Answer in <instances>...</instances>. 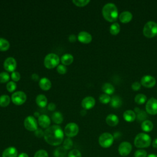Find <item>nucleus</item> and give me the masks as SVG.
Listing matches in <instances>:
<instances>
[{
    "label": "nucleus",
    "mask_w": 157,
    "mask_h": 157,
    "mask_svg": "<svg viewBox=\"0 0 157 157\" xmlns=\"http://www.w3.org/2000/svg\"><path fill=\"white\" fill-rule=\"evenodd\" d=\"M140 84L146 88H152L156 84V79L151 75H146L142 77Z\"/></svg>",
    "instance_id": "nucleus-13"
},
{
    "label": "nucleus",
    "mask_w": 157,
    "mask_h": 157,
    "mask_svg": "<svg viewBox=\"0 0 157 157\" xmlns=\"http://www.w3.org/2000/svg\"><path fill=\"white\" fill-rule=\"evenodd\" d=\"M34 134L37 137L40 138L42 137H44V131H42V129L40 128H37L35 131H34Z\"/></svg>",
    "instance_id": "nucleus-43"
},
{
    "label": "nucleus",
    "mask_w": 157,
    "mask_h": 157,
    "mask_svg": "<svg viewBox=\"0 0 157 157\" xmlns=\"http://www.w3.org/2000/svg\"><path fill=\"white\" fill-rule=\"evenodd\" d=\"M17 157H29V156H28V155L27 153L23 152V153H20V154L18 155Z\"/></svg>",
    "instance_id": "nucleus-49"
},
{
    "label": "nucleus",
    "mask_w": 157,
    "mask_h": 157,
    "mask_svg": "<svg viewBox=\"0 0 157 157\" xmlns=\"http://www.w3.org/2000/svg\"><path fill=\"white\" fill-rule=\"evenodd\" d=\"M73 146V141L72 140V139L69 137H67L66 139H65L63 141V147L66 150H70L71 149V148Z\"/></svg>",
    "instance_id": "nucleus-33"
},
{
    "label": "nucleus",
    "mask_w": 157,
    "mask_h": 157,
    "mask_svg": "<svg viewBox=\"0 0 157 157\" xmlns=\"http://www.w3.org/2000/svg\"><path fill=\"white\" fill-rule=\"evenodd\" d=\"M37 122L42 128L47 129L50 125L51 120L48 115L45 114H42L39 117Z\"/></svg>",
    "instance_id": "nucleus-16"
},
{
    "label": "nucleus",
    "mask_w": 157,
    "mask_h": 157,
    "mask_svg": "<svg viewBox=\"0 0 157 157\" xmlns=\"http://www.w3.org/2000/svg\"><path fill=\"white\" fill-rule=\"evenodd\" d=\"M21 78L20 74L17 71H13L11 74V78L13 82H18Z\"/></svg>",
    "instance_id": "nucleus-41"
},
{
    "label": "nucleus",
    "mask_w": 157,
    "mask_h": 157,
    "mask_svg": "<svg viewBox=\"0 0 157 157\" xmlns=\"http://www.w3.org/2000/svg\"><path fill=\"white\" fill-rule=\"evenodd\" d=\"M17 84L13 81L9 82L6 85V89L9 92H13L16 90Z\"/></svg>",
    "instance_id": "nucleus-35"
},
{
    "label": "nucleus",
    "mask_w": 157,
    "mask_h": 157,
    "mask_svg": "<svg viewBox=\"0 0 157 157\" xmlns=\"http://www.w3.org/2000/svg\"><path fill=\"white\" fill-rule=\"evenodd\" d=\"M77 39L82 43L89 44L92 40V36L89 33L83 31L78 33L77 36Z\"/></svg>",
    "instance_id": "nucleus-15"
},
{
    "label": "nucleus",
    "mask_w": 157,
    "mask_h": 157,
    "mask_svg": "<svg viewBox=\"0 0 157 157\" xmlns=\"http://www.w3.org/2000/svg\"><path fill=\"white\" fill-rule=\"evenodd\" d=\"M31 78H32V79L33 80H34V81H37L38 80H39V75L37 74H32V75H31Z\"/></svg>",
    "instance_id": "nucleus-47"
},
{
    "label": "nucleus",
    "mask_w": 157,
    "mask_h": 157,
    "mask_svg": "<svg viewBox=\"0 0 157 157\" xmlns=\"http://www.w3.org/2000/svg\"><path fill=\"white\" fill-rule=\"evenodd\" d=\"M18 155L17 149L14 147H9L2 153V157H17Z\"/></svg>",
    "instance_id": "nucleus-17"
},
{
    "label": "nucleus",
    "mask_w": 157,
    "mask_h": 157,
    "mask_svg": "<svg viewBox=\"0 0 157 157\" xmlns=\"http://www.w3.org/2000/svg\"><path fill=\"white\" fill-rule=\"evenodd\" d=\"M60 58L58 55L54 53H50L47 54L44 61V66L47 69H53L59 65Z\"/></svg>",
    "instance_id": "nucleus-4"
},
{
    "label": "nucleus",
    "mask_w": 157,
    "mask_h": 157,
    "mask_svg": "<svg viewBox=\"0 0 157 157\" xmlns=\"http://www.w3.org/2000/svg\"><path fill=\"white\" fill-rule=\"evenodd\" d=\"M134 145L139 149L147 148L151 144V139L150 136L146 133H139L134 139Z\"/></svg>",
    "instance_id": "nucleus-3"
},
{
    "label": "nucleus",
    "mask_w": 157,
    "mask_h": 157,
    "mask_svg": "<svg viewBox=\"0 0 157 157\" xmlns=\"http://www.w3.org/2000/svg\"><path fill=\"white\" fill-rule=\"evenodd\" d=\"M26 95L25 92L22 91H17L13 93L11 96V100L12 102L17 105H21L26 101Z\"/></svg>",
    "instance_id": "nucleus-8"
},
{
    "label": "nucleus",
    "mask_w": 157,
    "mask_h": 157,
    "mask_svg": "<svg viewBox=\"0 0 157 157\" xmlns=\"http://www.w3.org/2000/svg\"><path fill=\"white\" fill-rule=\"evenodd\" d=\"M147 157H157V155L154 153H151L147 155Z\"/></svg>",
    "instance_id": "nucleus-50"
},
{
    "label": "nucleus",
    "mask_w": 157,
    "mask_h": 157,
    "mask_svg": "<svg viewBox=\"0 0 157 157\" xmlns=\"http://www.w3.org/2000/svg\"><path fill=\"white\" fill-rule=\"evenodd\" d=\"M76 36H75V35H74V34H71L69 36V40L70 41V42H75V40H76Z\"/></svg>",
    "instance_id": "nucleus-46"
},
{
    "label": "nucleus",
    "mask_w": 157,
    "mask_h": 157,
    "mask_svg": "<svg viewBox=\"0 0 157 157\" xmlns=\"http://www.w3.org/2000/svg\"><path fill=\"white\" fill-rule=\"evenodd\" d=\"M34 115H35L36 116H37L38 118H39V117L40 115H39V113H38V112H35V113H34Z\"/></svg>",
    "instance_id": "nucleus-52"
},
{
    "label": "nucleus",
    "mask_w": 157,
    "mask_h": 157,
    "mask_svg": "<svg viewBox=\"0 0 157 157\" xmlns=\"http://www.w3.org/2000/svg\"><path fill=\"white\" fill-rule=\"evenodd\" d=\"M67 150L63 147H59L54 151L53 155L55 157H66Z\"/></svg>",
    "instance_id": "nucleus-28"
},
{
    "label": "nucleus",
    "mask_w": 157,
    "mask_h": 157,
    "mask_svg": "<svg viewBox=\"0 0 157 157\" xmlns=\"http://www.w3.org/2000/svg\"><path fill=\"white\" fill-rule=\"evenodd\" d=\"M56 108V105L53 102H50L47 105V109L50 111H53Z\"/></svg>",
    "instance_id": "nucleus-45"
},
{
    "label": "nucleus",
    "mask_w": 157,
    "mask_h": 157,
    "mask_svg": "<svg viewBox=\"0 0 157 157\" xmlns=\"http://www.w3.org/2000/svg\"><path fill=\"white\" fill-rule=\"evenodd\" d=\"M56 70L60 74H64L67 72V68L63 64H59L56 67Z\"/></svg>",
    "instance_id": "nucleus-42"
},
{
    "label": "nucleus",
    "mask_w": 157,
    "mask_h": 157,
    "mask_svg": "<svg viewBox=\"0 0 157 157\" xmlns=\"http://www.w3.org/2000/svg\"><path fill=\"white\" fill-rule=\"evenodd\" d=\"M102 13L104 18L109 22L115 21L118 18L117 7L113 3H107L102 8Z\"/></svg>",
    "instance_id": "nucleus-2"
},
{
    "label": "nucleus",
    "mask_w": 157,
    "mask_h": 157,
    "mask_svg": "<svg viewBox=\"0 0 157 157\" xmlns=\"http://www.w3.org/2000/svg\"><path fill=\"white\" fill-rule=\"evenodd\" d=\"M146 111L150 115L157 114V99L151 98L148 99L145 105Z\"/></svg>",
    "instance_id": "nucleus-11"
},
{
    "label": "nucleus",
    "mask_w": 157,
    "mask_h": 157,
    "mask_svg": "<svg viewBox=\"0 0 157 157\" xmlns=\"http://www.w3.org/2000/svg\"><path fill=\"white\" fill-rule=\"evenodd\" d=\"M152 146L155 148H157V138L155 139L152 142Z\"/></svg>",
    "instance_id": "nucleus-48"
},
{
    "label": "nucleus",
    "mask_w": 157,
    "mask_h": 157,
    "mask_svg": "<svg viewBox=\"0 0 157 157\" xmlns=\"http://www.w3.org/2000/svg\"><path fill=\"white\" fill-rule=\"evenodd\" d=\"M36 102L40 107H45L47 104V98L44 94H39L36 96Z\"/></svg>",
    "instance_id": "nucleus-22"
},
{
    "label": "nucleus",
    "mask_w": 157,
    "mask_h": 157,
    "mask_svg": "<svg viewBox=\"0 0 157 157\" xmlns=\"http://www.w3.org/2000/svg\"><path fill=\"white\" fill-rule=\"evenodd\" d=\"M132 148V147L131 143H129V142L124 141L121 142L119 145L118 151L120 156H126L128 155H129V153L131 152Z\"/></svg>",
    "instance_id": "nucleus-10"
},
{
    "label": "nucleus",
    "mask_w": 157,
    "mask_h": 157,
    "mask_svg": "<svg viewBox=\"0 0 157 157\" xmlns=\"http://www.w3.org/2000/svg\"><path fill=\"white\" fill-rule=\"evenodd\" d=\"M102 90L104 92V93L110 95L114 93L115 88L112 84L109 83H105L102 86Z\"/></svg>",
    "instance_id": "nucleus-27"
},
{
    "label": "nucleus",
    "mask_w": 157,
    "mask_h": 157,
    "mask_svg": "<svg viewBox=\"0 0 157 157\" xmlns=\"http://www.w3.org/2000/svg\"><path fill=\"white\" fill-rule=\"evenodd\" d=\"M39 85L42 90L44 91H47L50 89L52 86V83L48 78L42 77L39 80Z\"/></svg>",
    "instance_id": "nucleus-18"
},
{
    "label": "nucleus",
    "mask_w": 157,
    "mask_h": 157,
    "mask_svg": "<svg viewBox=\"0 0 157 157\" xmlns=\"http://www.w3.org/2000/svg\"><path fill=\"white\" fill-rule=\"evenodd\" d=\"M99 101L102 104H108L109 102H110L111 98L109 94H107L105 93H103L100 95L99 96Z\"/></svg>",
    "instance_id": "nucleus-34"
},
{
    "label": "nucleus",
    "mask_w": 157,
    "mask_h": 157,
    "mask_svg": "<svg viewBox=\"0 0 157 157\" xmlns=\"http://www.w3.org/2000/svg\"><path fill=\"white\" fill-rule=\"evenodd\" d=\"M10 47L9 42L2 37H0V51L4 52L7 50Z\"/></svg>",
    "instance_id": "nucleus-30"
},
{
    "label": "nucleus",
    "mask_w": 157,
    "mask_h": 157,
    "mask_svg": "<svg viewBox=\"0 0 157 157\" xmlns=\"http://www.w3.org/2000/svg\"><path fill=\"white\" fill-rule=\"evenodd\" d=\"M79 131L78 126L75 123H69L67 124L64 129V134L69 138L75 137L77 135Z\"/></svg>",
    "instance_id": "nucleus-7"
},
{
    "label": "nucleus",
    "mask_w": 157,
    "mask_h": 157,
    "mask_svg": "<svg viewBox=\"0 0 157 157\" xmlns=\"http://www.w3.org/2000/svg\"><path fill=\"white\" fill-rule=\"evenodd\" d=\"M134 157H147V152L144 149H138L134 152Z\"/></svg>",
    "instance_id": "nucleus-40"
},
{
    "label": "nucleus",
    "mask_w": 157,
    "mask_h": 157,
    "mask_svg": "<svg viewBox=\"0 0 157 157\" xmlns=\"http://www.w3.org/2000/svg\"><path fill=\"white\" fill-rule=\"evenodd\" d=\"M141 128L144 132H150L153 128V124L148 120H144L141 124Z\"/></svg>",
    "instance_id": "nucleus-25"
},
{
    "label": "nucleus",
    "mask_w": 157,
    "mask_h": 157,
    "mask_svg": "<svg viewBox=\"0 0 157 157\" xmlns=\"http://www.w3.org/2000/svg\"><path fill=\"white\" fill-rule=\"evenodd\" d=\"M123 118L125 121L128 122H132L135 120L136 118V115L134 111L131 110H128L124 112Z\"/></svg>",
    "instance_id": "nucleus-23"
},
{
    "label": "nucleus",
    "mask_w": 157,
    "mask_h": 157,
    "mask_svg": "<svg viewBox=\"0 0 157 157\" xmlns=\"http://www.w3.org/2000/svg\"><path fill=\"white\" fill-rule=\"evenodd\" d=\"M144 35L148 37L151 38L157 35V23L155 21H148L143 29Z\"/></svg>",
    "instance_id": "nucleus-5"
},
{
    "label": "nucleus",
    "mask_w": 157,
    "mask_h": 157,
    "mask_svg": "<svg viewBox=\"0 0 157 157\" xmlns=\"http://www.w3.org/2000/svg\"><path fill=\"white\" fill-rule=\"evenodd\" d=\"M134 101L138 104H143L147 101V97L144 94H138L136 96Z\"/></svg>",
    "instance_id": "nucleus-32"
},
{
    "label": "nucleus",
    "mask_w": 157,
    "mask_h": 157,
    "mask_svg": "<svg viewBox=\"0 0 157 157\" xmlns=\"http://www.w3.org/2000/svg\"><path fill=\"white\" fill-rule=\"evenodd\" d=\"M60 60L63 65H70L74 61V56L70 53H65L62 55Z\"/></svg>",
    "instance_id": "nucleus-21"
},
{
    "label": "nucleus",
    "mask_w": 157,
    "mask_h": 157,
    "mask_svg": "<svg viewBox=\"0 0 157 157\" xmlns=\"http://www.w3.org/2000/svg\"><path fill=\"white\" fill-rule=\"evenodd\" d=\"M114 137L112 134L109 132H104L99 137L98 142L101 147L103 148H109L113 143Z\"/></svg>",
    "instance_id": "nucleus-6"
},
{
    "label": "nucleus",
    "mask_w": 157,
    "mask_h": 157,
    "mask_svg": "<svg viewBox=\"0 0 157 157\" xmlns=\"http://www.w3.org/2000/svg\"><path fill=\"white\" fill-rule=\"evenodd\" d=\"M37 121L33 116H28L24 120L25 128L29 131H35L37 128Z\"/></svg>",
    "instance_id": "nucleus-9"
},
{
    "label": "nucleus",
    "mask_w": 157,
    "mask_h": 157,
    "mask_svg": "<svg viewBox=\"0 0 157 157\" xmlns=\"http://www.w3.org/2000/svg\"><path fill=\"white\" fill-rule=\"evenodd\" d=\"M132 18V13L129 11H124L120 13L119 15V20L121 23H127L129 22Z\"/></svg>",
    "instance_id": "nucleus-20"
},
{
    "label": "nucleus",
    "mask_w": 157,
    "mask_h": 157,
    "mask_svg": "<svg viewBox=\"0 0 157 157\" xmlns=\"http://www.w3.org/2000/svg\"><path fill=\"white\" fill-rule=\"evenodd\" d=\"M34 157H48V154L46 150L44 149H40L37 150L34 153Z\"/></svg>",
    "instance_id": "nucleus-39"
},
{
    "label": "nucleus",
    "mask_w": 157,
    "mask_h": 157,
    "mask_svg": "<svg viewBox=\"0 0 157 157\" xmlns=\"http://www.w3.org/2000/svg\"><path fill=\"white\" fill-rule=\"evenodd\" d=\"M52 120L56 124H61L63 121V115L59 111L55 112L52 115Z\"/></svg>",
    "instance_id": "nucleus-24"
},
{
    "label": "nucleus",
    "mask_w": 157,
    "mask_h": 157,
    "mask_svg": "<svg viewBox=\"0 0 157 157\" xmlns=\"http://www.w3.org/2000/svg\"><path fill=\"white\" fill-rule=\"evenodd\" d=\"M10 79L9 74L6 72H2L0 73V83H6Z\"/></svg>",
    "instance_id": "nucleus-36"
},
{
    "label": "nucleus",
    "mask_w": 157,
    "mask_h": 157,
    "mask_svg": "<svg viewBox=\"0 0 157 157\" xmlns=\"http://www.w3.org/2000/svg\"><path fill=\"white\" fill-rule=\"evenodd\" d=\"M67 157H82V153L78 150L73 149L68 153Z\"/></svg>",
    "instance_id": "nucleus-38"
},
{
    "label": "nucleus",
    "mask_w": 157,
    "mask_h": 157,
    "mask_svg": "<svg viewBox=\"0 0 157 157\" xmlns=\"http://www.w3.org/2000/svg\"><path fill=\"white\" fill-rule=\"evenodd\" d=\"M120 31V26L118 23H113L110 27V33L112 35H117Z\"/></svg>",
    "instance_id": "nucleus-31"
},
{
    "label": "nucleus",
    "mask_w": 157,
    "mask_h": 157,
    "mask_svg": "<svg viewBox=\"0 0 157 157\" xmlns=\"http://www.w3.org/2000/svg\"><path fill=\"white\" fill-rule=\"evenodd\" d=\"M95 99L92 96H86L84 98L82 101V106L85 110L93 108L95 105Z\"/></svg>",
    "instance_id": "nucleus-14"
},
{
    "label": "nucleus",
    "mask_w": 157,
    "mask_h": 157,
    "mask_svg": "<svg viewBox=\"0 0 157 157\" xmlns=\"http://www.w3.org/2000/svg\"><path fill=\"white\" fill-rule=\"evenodd\" d=\"M90 0H73L72 2L77 6L83 7L86 6L89 2Z\"/></svg>",
    "instance_id": "nucleus-37"
},
{
    "label": "nucleus",
    "mask_w": 157,
    "mask_h": 157,
    "mask_svg": "<svg viewBox=\"0 0 157 157\" xmlns=\"http://www.w3.org/2000/svg\"><path fill=\"white\" fill-rule=\"evenodd\" d=\"M105 121L107 124L110 126H115L118 124L119 119L118 117L115 114H109L107 116Z\"/></svg>",
    "instance_id": "nucleus-19"
},
{
    "label": "nucleus",
    "mask_w": 157,
    "mask_h": 157,
    "mask_svg": "<svg viewBox=\"0 0 157 157\" xmlns=\"http://www.w3.org/2000/svg\"><path fill=\"white\" fill-rule=\"evenodd\" d=\"M17 67V61L13 57L7 58L4 62V68L6 71L8 72L15 71Z\"/></svg>",
    "instance_id": "nucleus-12"
},
{
    "label": "nucleus",
    "mask_w": 157,
    "mask_h": 157,
    "mask_svg": "<svg viewBox=\"0 0 157 157\" xmlns=\"http://www.w3.org/2000/svg\"><path fill=\"white\" fill-rule=\"evenodd\" d=\"M122 104V100L118 96H113L110 99V105L113 108H118Z\"/></svg>",
    "instance_id": "nucleus-26"
},
{
    "label": "nucleus",
    "mask_w": 157,
    "mask_h": 157,
    "mask_svg": "<svg viewBox=\"0 0 157 157\" xmlns=\"http://www.w3.org/2000/svg\"><path fill=\"white\" fill-rule=\"evenodd\" d=\"M80 114H81L82 115H85V114H86V111H85V110L84 109V110H81V111H80Z\"/></svg>",
    "instance_id": "nucleus-51"
},
{
    "label": "nucleus",
    "mask_w": 157,
    "mask_h": 157,
    "mask_svg": "<svg viewBox=\"0 0 157 157\" xmlns=\"http://www.w3.org/2000/svg\"><path fill=\"white\" fill-rule=\"evenodd\" d=\"M10 102V97L7 94H2L0 96V106L2 107H7Z\"/></svg>",
    "instance_id": "nucleus-29"
},
{
    "label": "nucleus",
    "mask_w": 157,
    "mask_h": 157,
    "mask_svg": "<svg viewBox=\"0 0 157 157\" xmlns=\"http://www.w3.org/2000/svg\"><path fill=\"white\" fill-rule=\"evenodd\" d=\"M140 86H141V84L140 83H139L138 82H134L132 85H131V88L134 91H137L139 90H140Z\"/></svg>",
    "instance_id": "nucleus-44"
},
{
    "label": "nucleus",
    "mask_w": 157,
    "mask_h": 157,
    "mask_svg": "<svg viewBox=\"0 0 157 157\" xmlns=\"http://www.w3.org/2000/svg\"><path fill=\"white\" fill-rule=\"evenodd\" d=\"M64 133L62 128L57 124L49 126L44 131V138L45 141L50 145H60L64 139Z\"/></svg>",
    "instance_id": "nucleus-1"
}]
</instances>
